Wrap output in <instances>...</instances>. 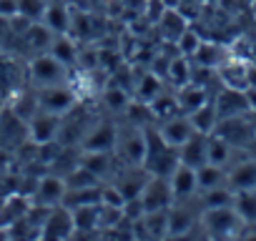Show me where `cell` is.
I'll return each mask as SVG.
<instances>
[{
    "instance_id": "cell-3",
    "label": "cell",
    "mask_w": 256,
    "mask_h": 241,
    "mask_svg": "<svg viewBox=\"0 0 256 241\" xmlns=\"http://www.w3.org/2000/svg\"><path fill=\"white\" fill-rule=\"evenodd\" d=\"M68 76V66L60 63L53 53H40L30 60V80L40 88V86H56L63 83Z\"/></svg>"
},
{
    "instance_id": "cell-21",
    "label": "cell",
    "mask_w": 256,
    "mask_h": 241,
    "mask_svg": "<svg viewBox=\"0 0 256 241\" xmlns=\"http://www.w3.org/2000/svg\"><path fill=\"white\" fill-rule=\"evenodd\" d=\"M191 124L198 134H211L218 124V113H216V106L214 103H204L201 108H196L194 113H188Z\"/></svg>"
},
{
    "instance_id": "cell-29",
    "label": "cell",
    "mask_w": 256,
    "mask_h": 241,
    "mask_svg": "<svg viewBox=\"0 0 256 241\" xmlns=\"http://www.w3.org/2000/svg\"><path fill=\"white\" fill-rule=\"evenodd\" d=\"M151 113H154V118H161V120H166V118H171V116H176V108H178V100L176 98H154L151 103Z\"/></svg>"
},
{
    "instance_id": "cell-9",
    "label": "cell",
    "mask_w": 256,
    "mask_h": 241,
    "mask_svg": "<svg viewBox=\"0 0 256 241\" xmlns=\"http://www.w3.org/2000/svg\"><path fill=\"white\" fill-rule=\"evenodd\" d=\"M66 191H68L66 178L50 174V176L38 178V184H36V201H38V206H58V204H63Z\"/></svg>"
},
{
    "instance_id": "cell-13",
    "label": "cell",
    "mask_w": 256,
    "mask_h": 241,
    "mask_svg": "<svg viewBox=\"0 0 256 241\" xmlns=\"http://www.w3.org/2000/svg\"><path fill=\"white\" fill-rule=\"evenodd\" d=\"M216 113L218 118H231V116H241L248 108V100H246V90H236V88H226L218 98H216Z\"/></svg>"
},
{
    "instance_id": "cell-22",
    "label": "cell",
    "mask_w": 256,
    "mask_h": 241,
    "mask_svg": "<svg viewBox=\"0 0 256 241\" xmlns=\"http://www.w3.org/2000/svg\"><path fill=\"white\" fill-rule=\"evenodd\" d=\"M196 178H198V191H208L226 184V176L221 174V166L216 164H204L201 168H196Z\"/></svg>"
},
{
    "instance_id": "cell-33",
    "label": "cell",
    "mask_w": 256,
    "mask_h": 241,
    "mask_svg": "<svg viewBox=\"0 0 256 241\" xmlns=\"http://www.w3.org/2000/svg\"><path fill=\"white\" fill-rule=\"evenodd\" d=\"M168 73H171V78L176 80V86L181 88V86H186L188 83V73H191V66L181 58V60H174L171 66H168Z\"/></svg>"
},
{
    "instance_id": "cell-17",
    "label": "cell",
    "mask_w": 256,
    "mask_h": 241,
    "mask_svg": "<svg viewBox=\"0 0 256 241\" xmlns=\"http://www.w3.org/2000/svg\"><path fill=\"white\" fill-rule=\"evenodd\" d=\"M218 76H221V80H224L226 88L246 90V88L251 86V80H248V68H246L244 63H236V60L224 63V66L218 68Z\"/></svg>"
},
{
    "instance_id": "cell-5",
    "label": "cell",
    "mask_w": 256,
    "mask_h": 241,
    "mask_svg": "<svg viewBox=\"0 0 256 241\" xmlns=\"http://www.w3.org/2000/svg\"><path fill=\"white\" fill-rule=\"evenodd\" d=\"M211 134L221 136L228 146H241V148H248L251 141L256 138V128H254V124L244 120L241 116L218 118V124H216V128H214Z\"/></svg>"
},
{
    "instance_id": "cell-28",
    "label": "cell",
    "mask_w": 256,
    "mask_h": 241,
    "mask_svg": "<svg viewBox=\"0 0 256 241\" xmlns=\"http://www.w3.org/2000/svg\"><path fill=\"white\" fill-rule=\"evenodd\" d=\"M46 6H48V0H18V13L36 23V20H43Z\"/></svg>"
},
{
    "instance_id": "cell-34",
    "label": "cell",
    "mask_w": 256,
    "mask_h": 241,
    "mask_svg": "<svg viewBox=\"0 0 256 241\" xmlns=\"http://www.w3.org/2000/svg\"><path fill=\"white\" fill-rule=\"evenodd\" d=\"M106 103H108L110 108H118V110L128 108V98H126L123 88H108V90H106Z\"/></svg>"
},
{
    "instance_id": "cell-16",
    "label": "cell",
    "mask_w": 256,
    "mask_h": 241,
    "mask_svg": "<svg viewBox=\"0 0 256 241\" xmlns=\"http://www.w3.org/2000/svg\"><path fill=\"white\" fill-rule=\"evenodd\" d=\"M168 184H171V188H174V196H178V198H186V196L196 194V191H198L196 168H191V166H186V164H178L176 171L168 176Z\"/></svg>"
},
{
    "instance_id": "cell-18",
    "label": "cell",
    "mask_w": 256,
    "mask_h": 241,
    "mask_svg": "<svg viewBox=\"0 0 256 241\" xmlns=\"http://www.w3.org/2000/svg\"><path fill=\"white\" fill-rule=\"evenodd\" d=\"M18 86H20V83H18L16 60L0 50V98H8V96L18 93Z\"/></svg>"
},
{
    "instance_id": "cell-37",
    "label": "cell",
    "mask_w": 256,
    "mask_h": 241,
    "mask_svg": "<svg viewBox=\"0 0 256 241\" xmlns=\"http://www.w3.org/2000/svg\"><path fill=\"white\" fill-rule=\"evenodd\" d=\"M254 13H256V0H254Z\"/></svg>"
},
{
    "instance_id": "cell-1",
    "label": "cell",
    "mask_w": 256,
    "mask_h": 241,
    "mask_svg": "<svg viewBox=\"0 0 256 241\" xmlns=\"http://www.w3.org/2000/svg\"><path fill=\"white\" fill-rule=\"evenodd\" d=\"M144 138H146L144 168L148 171V176H164V178H168L176 171V166L181 164L178 148H174L171 144H166V138L161 136V131L154 128L151 124L144 126Z\"/></svg>"
},
{
    "instance_id": "cell-26",
    "label": "cell",
    "mask_w": 256,
    "mask_h": 241,
    "mask_svg": "<svg viewBox=\"0 0 256 241\" xmlns=\"http://www.w3.org/2000/svg\"><path fill=\"white\" fill-rule=\"evenodd\" d=\"M236 198V194L228 188V186H216V188H208L204 191V201H206V208H214V206H231Z\"/></svg>"
},
{
    "instance_id": "cell-20",
    "label": "cell",
    "mask_w": 256,
    "mask_h": 241,
    "mask_svg": "<svg viewBox=\"0 0 256 241\" xmlns=\"http://www.w3.org/2000/svg\"><path fill=\"white\" fill-rule=\"evenodd\" d=\"M120 151H123V158L136 166L141 164L144 166V156H146V138H144V128H136L131 131V136H128L123 144H120Z\"/></svg>"
},
{
    "instance_id": "cell-35",
    "label": "cell",
    "mask_w": 256,
    "mask_h": 241,
    "mask_svg": "<svg viewBox=\"0 0 256 241\" xmlns=\"http://www.w3.org/2000/svg\"><path fill=\"white\" fill-rule=\"evenodd\" d=\"M164 3H166V8H174V10H176V8L181 6V0H164Z\"/></svg>"
},
{
    "instance_id": "cell-8",
    "label": "cell",
    "mask_w": 256,
    "mask_h": 241,
    "mask_svg": "<svg viewBox=\"0 0 256 241\" xmlns=\"http://www.w3.org/2000/svg\"><path fill=\"white\" fill-rule=\"evenodd\" d=\"M60 118L63 116H56V113H48V110H38L30 120H28V136L36 146H48L58 131H60Z\"/></svg>"
},
{
    "instance_id": "cell-27",
    "label": "cell",
    "mask_w": 256,
    "mask_h": 241,
    "mask_svg": "<svg viewBox=\"0 0 256 241\" xmlns=\"http://www.w3.org/2000/svg\"><path fill=\"white\" fill-rule=\"evenodd\" d=\"M158 23L164 26V30H166V33H168V36H171L174 40H176V38H178V36H181V33H184V30L188 28V26H186V18H184V16H178V13H176L174 8H168V10L164 13V18H161Z\"/></svg>"
},
{
    "instance_id": "cell-11",
    "label": "cell",
    "mask_w": 256,
    "mask_h": 241,
    "mask_svg": "<svg viewBox=\"0 0 256 241\" xmlns=\"http://www.w3.org/2000/svg\"><path fill=\"white\" fill-rule=\"evenodd\" d=\"M46 28H50L56 36H66L70 30V8L63 3V0H50L46 6V13H43V20H40Z\"/></svg>"
},
{
    "instance_id": "cell-31",
    "label": "cell",
    "mask_w": 256,
    "mask_h": 241,
    "mask_svg": "<svg viewBox=\"0 0 256 241\" xmlns=\"http://www.w3.org/2000/svg\"><path fill=\"white\" fill-rule=\"evenodd\" d=\"M50 53H53L60 63H66V66L76 63V48H73V43H70V40H58V43H53Z\"/></svg>"
},
{
    "instance_id": "cell-7",
    "label": "cell",
    "mask_w": 256,
    "mask_h": 241,
    "mask_svg": "<svg viewBox=\"0 0 256 241\" xmlns=\"http://www.w3.org/2000/svg\"><path fill=\"white\" fill-rule=\"evenodd\" d=\"M176 196H174V188H171V184H168V178H164V176H151L148 178V184L144 186V191H141V201H144V208H146V214L148 211H166V208H171Z\"/></svg>"
},
{
    "instance_id": "cell-2",
    "label": "cell",
    "mask_w": 256,
    "mask_h": 241,
    "mask_svg": "<svg viewBox=\"0 0 256 241\" xmlns=\"http://www.w3.org/2000/svg\"><path fill=\"white\" fill-rule=\"evenodd\" d=\"M246 221L241 218V214L236 211V206H214L206 208V214L201 216V226L208 231V236H234L238 234V226H244Z\"/></svg>"
},
{
    "instance_id": "cell-30",
    "label": "cell",
    "mask_w": 256,
    "mask_h": 241,
    "mask_svg": "<svg viewBox=\"0 0 256 241\" xmlns=\"http://www.w3.org/2000/svg\"><path fill=\"white\" fill-rule=\"evenodd\" d=\"M198 46H201V38H198L196 30H191V28H186V30L176 38V48L181 50V56H194V53L198 50Z\"/></svg>"
},
{
    "instance_id": "cell-24",
    "label": "cell",
    "mask_w": 256,
    "mask_h": 241,
    "mask_svg": "<svg viewBox=\"0 0 256 241\" xmlns=\"http://www.w3.org/2000/svg\"><path fill=\"white\" fill-rule=\"evenodd\" d=\"M194 224H196V221H194V216H191L188 211L176 208V206L168 208V236H184Z\"/></svg>"
},
{
    "instance_id": "cell-14",
    "label": "cell",
    "mask_w": 256,
    "mask_h": 241,
    "mask_svg": "<svg viewBox=\"0 0 256 241\" xmlns=\"http://www.w3.org/2000/svg\"><path fill=\"white\" fill-rule=\"evenodd\" d=\"M118 144V131L110 124H100L98 128H93L86 138H83V151H100L108 154L110 148H116Z\"/></svg>"
},
{
    "instance_id": "cell-32",
    "label": "cell",
    "mask_w": 256,
    "mask_h": 241,
    "mask_svg": "<svg viewBox=\"0 0 256 241\" xmlns=\"http://www.w3.org/2000/svg\"><path fill=\"white\" fill-rule=\"evenodd\" d=\"M138 93H141V98H144L146 103H151V100L161 93V83H158V78H156V76H146V78L141 80V86H138Z\"/></svg>"
},
{
    "instance_id": "cell-6",
    "label": "cell",
    "mask_w": 256,
    "mask_h": 241,
    "mask_svg": "<svg viewBox=\"0 0 256 241\" xmlns=\"http://www.w3.org/2000/svg\"><path fill=\"white\" fill-rule=\"evenodd\" d=\"M70 236H76L73 211L66 204L50 206L46 214V221L40 226V238H70Z\"/></svg>"
},
{
    "instance_id": "cell-23",
    "label": "cell",
    "mask_w": 256,
    "mask_h": 241,
    "mask_svg": "<svg viewBox=\"0 0 256 241\" xmlns=\"http://www.w3.org/2000/svg\"><path fill=\"white\" fill-rule=\"evenodd\" d=\"M206 156H208V164H216V166H224L231 156V146L216 136V134H208V141H206Z\"/></svg>"
},
{
    "instance_id": "cell-10",
    "label": "cell",
    "mask_w": 256,
    "mask_h": 241,
    "mask_svg": "<svg viewBox=\"0 0 256 241\" xmlns=\"http://www.w3.org/2000/svg\"><path fill=\"white\" fill-rule=\"evenodd\" d=\"M158 131H161V136L166 138V144H171L174 148H181V146L196 134V128H194V124H191V118H178V116L166 118L164 126H161Z\"/></svg>"
},
{
    "instance_id": "cell-19",
    "label": "cell",
    "mask_w": 256,
    "mask_h": 241,
    "mask_svg": "<svg viewBox=\"0 0 256 241\" xmlns=\"http://www.w3.org/2000/svg\"><path fill=\"white\" fill-rule=\"evenodd\" d=\"M176 100H178V108L181 110L194 113L196 108H201L204 103H208V96H206V88L201 83H186V86H181Z\"/></svg>"
},
{
    "instance_id": "cell-15",
    "label": "cell",
    "mask_w": 256,
    "mask_h": 241,
    "mask_svg": "<svg viewBox=\"0 0 256 241\" xmlns=\"http://www.w3.org/2000/svg\"><path fill=\"white\" fill-rule=\"evenodd\" d=\"M226 186L238 194V191H256V158L238 164L228 176H226Z\"/></svg>"
},
{
    "instance_id": "cell-36",
    "label": "cell",
    "mask_w": 256,
    "mask_h": 241,
    "mask_svg": "<svg viewBox=\"0 0 256 241\" xmlns=\"http://www.w3.org/2000/svg\"><path fill=\"white\" fill-rule=\"evenodd\" d=\"M248 151H251V154H254V158H256V138L251 141V146H248Z\"/></svg>"
},
{
    "instance_id": "cell-25",
    "label": "cell",
    "mask_w": 256,
    "mask_h": 241,
    "mask_svg": "<svg viewBox=\"0 0 256 241\" xmlns=\"http://www.w3.org/2000/svg\"><path fill=\"white\" fill-rule=\"evenodd\" d=\"M234 206L246 224L256 221V191H238L234 198Z\"/></svg>"
},
{
    "instance_id": "cell-12",
    "label": "cell",
    "mask_w": 256,
    "mask_h": 241,
    "mask_svg": "<svg viewBox=\"0 0 256 241\" xmlns=\"http://www.w3.org/2000/svg\"><path fill=\"white\" fill-rule=\"evenodd\" d=\"M206 141H208V134H194L181 148H178V158L181 164L191 166V168H201L204 164H208V156H206Z\"/></svg>"
},
{
    "instance_id": "cell-4",
    "label": "cell",
    "mask_w": 256,
    "mask_h": 241,
    "mask_svg": "<svg viewBox=\"0 0 256 241\" xmlns=\"http://www.w3.org/2000/svg\"><path fill=\"white\" fill-rule=\"evenodd\" d=\"M38 96V106L40 110H48V113H56V116H66L68 110H73V106L78 103L76 93L63 86V83H56V86H40L36 90Z\"/></svg>"
}]
</instances>
